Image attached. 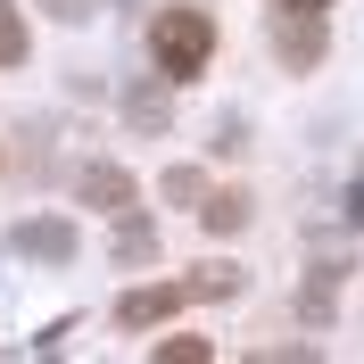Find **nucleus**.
<instances>
[{
  "instance_id": "obj_3",
  "label": "nucleus",
  "mask_w": 364,
  "mask_h": 364,
  "mask_svg": "<svg viewBox=\"0 0 364 364\" xmlns=\"http://www.w3.org/2000/svg\"><path fill=\"white\" fill-rule=\"evenodd\" d=\"M9 240H17V257H42V265H67V257L83 249V232H75L67 215H25Z\"/></svg>"
},
{
  "instance_id": "obj_6",
  "label": "nucleus",
  "mask_w": 364,
  "mask_h": 364,
  "mask_svg": "<svg viewBox=\"0 0 364 364\" xmlns=\"http://www.w3.org/2000/svg\"><path fill=\"white\" fill-rule=\"evenodd\" d=\"M124 116H133L141 133H158L166 116H174V91H166V83H133V91H124Z\"/></svg>"
},
{
  "instance_id": "obj_10",
  "label": "nucleus",
  "mask_w": 364,
  "mask_h": 364,
  "mask_svg": "<svg viewBox=\"0 0 364 364\" xmlns=\"http://www.w3.org/2000/svg\"><path fill=\"white\" fill-rule=\"evenodd\" d=\"M149 249H158V232L141 224V215H124V232H116V257H124V265H141Z\"/></svg>"
},
{
  "instance_id": "obj_8",
  "label": "nucleus",
  "mask_w": 364,
  "mask_h": 364,
  "mask_svg": "<svg viewBox=\"0 0 364 364\" xmlns=\"http://www.w3.org/2000/svg\"><path fill=\"white\" fill-rule=\"evenodd\" d=\"M191 298H240V265H199L191 273Z\"/></svg>"
},
{
  "instance_id": "obj_15",
  "label": "nucleus",
  "mask_w": 364,
  "mask_h": 364,
  "mask_svg": "<svg viewBox=\"0 0 364 364\" xmlns=\"http://www.w3.org/2000/svg\"><path fill=\"white\" fill-rule=\"evenodd\" d=\"M348 224H364V166H356V182H348Z\"/></svg>"
},
{
  "instance_id": "obj_13",
  "label": "nucleus",
  "mask_w": 364,
  "mask_h": 364,
  "mask_svg": "<svg viewBox=\"0 0 364 364\" xmlns=\"http://www.w3.org/2000/svg\"><path fill=\"white\" fill-rule=\"evenodd\" d=\"M240 149H249V133H240V124L224 116V124H215V158H240Z\"/></svg>"
},
{
  "instance_id": "obj_9",
  "label": "nucleus",
  "mask_w": 364,
  "mask_h": 364,
  "mask_svg": "<svg viewBox=\"0 0 364 364\" xmlns=\"http://www.w3.org/2000/svg\"><path fill=\"white\" fill-rule=\"evenodd\" d=\"M166 199H174V207H199L207 199V174H199V166H166Z\"/></svg>"
},
{
  "instance_id": "obj_4",
  "label": "nucleus",
  "mask_w": 364,
  "mask_h": 364,
  "mask_svg": "<svg viewBox=\"0 0 364 364\" xmlns=\"http://www.w3.org/2000/svg\"><path fill=\"white\" fill-rule=\"evenodd\" d=\"M75 199L100 207V215H133V174H124V166H108V158H91L83 174H75Z\"/></svg>"
},
{
  "instance_id": "obj_12",
  "label": "nucleus",
  "mask_w": 364,
  "mask_h": 364,
  "mask_svg": "<svg viewBox=\"0 0 364 364\" xmlns=\"http://www.w3.org/2000/svg\"><path fill=\"white\" fill-rule=\"evenodd\" d=\"M17 58H25V17L0 0V67H17Z\"/></svg>"
},
{
  "instance_id": "obj_1",
  "label": "nucleus",
  "mask_w": 364,
  "mask_h": 364,
  "mask_svg": "<svg viewBox=\"0 0 364 364\" xmlns=\"http://www.w3.org/2000/svg\"><path fill=\"white\" fill-rule=\"evenodd\" d=\"M149 58H158L166 83L207 75V58H215V17H207V9H158V25H149Z\"/></svg>"
},
{
  "instance_id": "obj_14",
  "label": "nucleus",
  "mask_w": 364,
  "mask_h": 364,
  "mask_svg": "<svg viewBox=\"0 0 364 364\" xmlns=\"http://www.w3.org/2000/svg\"><path fill=\"white\" fill-rule=\"evenodd\" d=\"M42 9H50V17H58V25H83V17H91L83 0H42Z\"/></svg>"
},
{
  "instance_id": "obj_11",
  "label": "nucleus",
  "mask_w": 364,
  "mask_h": 364,
  "mask_svg": "<svg viewBox=\"0 0 364 364\" xmlns=\"http://www.w3.org/2000/svg\"><path fill=\"white\" fill-rule=\"evenodd\" d=\"M215 356V340H191V331H182V340H158V364H207Z\"/></svg>"
},
{
  "instance_id": "obj_7",
  "label": "nucleus",
  "mask_w": 364,
  "mask_h": 364,
  "mask_svg": "<svg viewBox=\"0 0 364 364\" xmlns=\"http://www.w3.org/2000/svg\"><path fill=\"white\" fill-rule=\"evenodd\" d=\"M199 224L207 232H240V224H249V191H207V199H199Z\"/></svg>"
},
{
  "instance_id": "obj_5",
  "label": "nucleus",
  "mask_w": 364,
  "mask_h": 364,
  "mask_svg": "<svg viewBox=\"0 0 364 364\" xmlns=\"http://www.w3.org/2000/svg\"><path fill=\"white\" fill-rule=\"evenodd\" d=\"M273 50H282L290 67H315V58H323V17L282 0V17H273Z\"/></svg>"
},
{
  "instance_id": "obj_16",
  "label": "nucleus",
  "mask_w": 364,
  "mask_h": 364,
  "mask_svg": "<svg viewBox=\"0 0 364 364\" xmlns=\"http://www.w3.org/2000/svg\"><path fill=\"white\" fill-rule=\"evenodd\" d=\"M290 9H315V17H323V0H290Z\"/></svg>"
},
{
  "instance_id": "obj_2",
  "label": "nucleus",
  "mask_w": 364,
  "mask_h": 364,
  "mask_svg": "<svg viewBox=\"0 0 364 364\" xmlns=\"http://www.w3.org/2000/svg\"><path fill=\"white\" fill-rule=\"evenodd\" d=\"M174 306H191V282H141V290L116 298V323H124V331H149V323H166Z\"/></svg>"
}]
</instances>
